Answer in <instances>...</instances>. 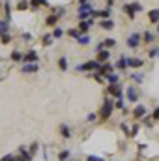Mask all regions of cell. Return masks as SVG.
I'll return each instance as SVG.
<instances>
[{
  "instance_id": "3957f363",
  "label": "cell",
  "mask_w": 159,
  "mask_h": 161,
  "mask_svg": "<svg viewBox=\"0 0 159 161\" xmlns=\"http://www.w3.org/2000/svg\"><path fill=\"white\" fill-rule=\"evenodd\" d=\"M94 25V19L92 17H88V19H84V21H80L79 26H77V30H79L80 34H88V30H90V26Z\"/></svg>"
},
{
  "instance_id": "8d00e7d4",
  "label": "cell",
  "mask_w": 159,
  "mask_h": 161,
  "mask_svg": "<svg viewBox=\"0 0 159 161\" xmlns=\"http://www.w3.org/2000/svg\"><path fill=\"white\" fill-rule=\"evenodd\" d=\"M23 40L25 41H32V34H30V32H25V34H23Z\"/></svg>"
},
{
  "instance_id": "5bb4252c",
  "label": "cell",
  "mask_w": 159,
  "mask_h": 161,
  "mask_svg": "<svg viewBox=\"0 0 159 161\" xmlns=\"http://www.w3.org/2000/svg\"><path fill=\"white\" fill-rule=\"evenodd\" d=\"M127 99H129V101H137V99H139L137 90H135L133 86H129V88H127Z\"/></svg>"
},
{
  "instance_id": "d6a6232c",
  "label": "cell",
  "mask_w": 159,
  "mask_h": 161,
  "mask_svg": "<svg viewBox=\"0 0 159 161\" xmlns=\"http://www.w3.org/2000/svg\"><path fill=\"white\" fill-rule=\"evenodd\" d=\"M150 56H152V58H159V47H156V49L150 51Z\"/></svg>"
},
{
  "instance_id": "d590c367",
  "label": "cell",
  "mask_w": 159,
  "mask_h": 161,
  "mask_svg": "<svg viewBox=\"0 0 159 161\" xmlns=\"http://www.w3.org/2000/svg\"><path fill=\"white\" fill-rule=\"evenodd\" d=\"M17 8H19V9H26V8H28V2H26V0H23V2H19V6H17Z\"/></svg>"
},
{
  "instance_id": "1f68e13d",
  "label": "cell",
  "mask_w": 159,
  "mask_h": 161,
  "mask_svg": "<svg viewBox=\"0 0 159 161\" xmlns=\"http://www.w3.org/2000/svg\"><path fill=\"white\" fill-rule=\"evenodd\" d=\"M129 6H131V9H133L135 13H137V11H142V6H140L139 2H133V4H129Z\"/></svg>"
},
{
  "instance_id": "8992f818",
  "label": "cell",
  "mask_w": 159,
  "mask_h": 161,
  "mask_svg": "<svg viewBox=\"0 0 159 161\" xmlns=\"http://www.w3.org/2000/svg\"><path fill=\"white\" fill-rule=\"evenodd\" d=\"M23 60H25L26 64H36V60H38V53H36V51H28V53L23 56Z\"/></svg>"
},
{
  "instance_id": "ab89813d",
  "label": "cell",
  "mask_w": 159,
  "mask_h": 161,
  "mask_svg": "<svg viewBox=\"0 0 159 161\" xmlns=\"http://www.w3.org/2000/svg\"><path fill=\"white\" fill-rule=\"evenodd\" d=\"M116 109H123V103H122V99L116 101Z\"/></svg>"
},
{
  "instance_id": "83f0119b",
  "label": "cell",
  "mask_w": 159,
  "mask_h": 161,
  "mask_svg": "<svg viewBox=\"0 0 159 161\" xmlns=\"http://www.w3.org/2000/svg\"><path fill=\"white\" fill-rule=\"evenodd\" d=\"M142 40L146 41V43H152V41H154V34H152V32H144V34H142Z\"/></svg>"
},
{
  "instance_id": "9c48e42d",
  "label": "cell",
  "mask_w": 159,
  "mask_h": 161,
  "mask_svg": "<svg viewBox=\"0 0 159 161\" xmlns=\"http://www.w3.org/2000/svg\"><path fill=\"white\" fill-rule=\"evenodd\" d=\"M99 26H101L103 30H112V28H114V21H112V19H105V21L99 23Z\"/></svg>"
},
{
  "instance_id": "ffe728a7",
  "label": "cell",
  "mask_w": 159,
  "mask_h": 161,
  "mask_svg": "<svg viewBox=\"0 0 159 161\" xmlns=\"http://www.w3.org/2000/svg\"><path fill=\"white\" fill-rule=\"evenodd\" d=\"M56 21H58V15H49V17L45 19V23H47L49 26H54V25H56Z\"/></svg>"
},
{
  "instance_id": "603a6c76",
  "label": "cell",
  "mask_w": 159,
  "mask_h": 161,
  "mask_svg": "<svg viewBox=\"0 0 159 161\" xmlns=\"http://www.w3.org/2000/svg\"><path fill=\"white\" fill-rule=\"evenodd\" d=\"M69 156H71V152H69V150H64V152H60V154H58V159H60V161H68V159H69Z\"/></svg>"
},
{
  "instance_id": "7402d4cb",
  "label": "cell",
  "mask_w": 159,
  "mask_h": 161,
  "mask_svg": "<svg viewBox=\"0 0 159 161\" xmlns=\"http://www.w3.org/2000/svg\"><path fill=\"white\" fill-rule=\"evenodd\" d=\"M60 133H62L66 139H69V137H71V133H69V127H68L66 124H62V125H60Z\"/></svg>"
},
{
  "instance_id": "277c9868",
  "label": "cell",
  "mask_w": 159,
  "mask_h": 161,
  "mask_svg": "<svg viewBox=\"0 0 159 161\" xmlns=\"http://www.w3.org/2000/svg\"><path fill=\"white\" fill-rule=\"evenodd\" d=\"M111 113H112V103H111L109 99H105V105L101 107V111H99V116H101L103 120H107V118L111 116Z\"/></svg>"
},
{
  "instance_id": "d6986e66",
  "label": "cell",
  "mask_w": 159,
  "mask_h": 161,
  "mask_svg": "<svg viewBox=\"0 0 159 161\" xmlns=\"http://www.w3.org/2000/svg\"><path fill=\"white\" fill-rule=\"evenodd\" d=\"M114 66H116L118 69H125V68H127V60H125V56H122V58H120Z\"/></svg>"
},
{
  "instance_id": "6da1fadb",
  "label": "cell",
  "mask_w": 159,
  "mask_h": 161,
  "mask_svg": "<svg viewBox=\"0 0 159 161\" xmlns=\"http://www.w3.org/2000/svg\"><path fill=\"white\" fill-rule=\"evenodd\" d=\"M92 15H94V8H92V4H90V2L80 4L79 6V19L80 21H84V19H88V17H92Z\"/></svg>"
},
{
  "instance_id": "e575fe53",
  "label": "cell",
  "mask_w": 159,
  "mask_h": 161,
  "mask_svg": "<svg viewBox=\"0 0 159 161\" xmlns=\"http://www.w3.org/2000/svg\"><path fill=\"white\" fill-rule=\"evenodd\" d=\"M11 41V36L9 34H2V43H9Z\"/></svg>"
},
{
  "instance_id": "f1b7e54d",
  "label": "cell",
  "mask_w": 159,
  "mask_h": 161,
  "mask_svg": "<svg viewBox=\"0 0 159 161\" xmlns=\"http://www.w3.org/2000/svg\"><path fill=\"white\" fill-rule=\"evenodd\" d=\"M11 60H23V53L21 51H13L11 53Z\"/></svg>"
},
{
  "instance_id": "7c38bea8",
  "label": "cell",
  "mask_w": 159,
  "mask_h": 161,
  "mask_svg": "<svg viewBox=\"0 0 159 161\" xmlns=\"http://www.w3.org/2000/svg\"><path fill=\"white\" fill-rule=\"evenodd\" d=\"M144 114H146V107L137 105V107H135V111H133V116H135V118H140V116H144Z\"/></svg>"
},
{
  "instance_id": "cb8c5ba5",
  "label": "cell",
  "mask_w": 159,
  "mask_h": 161,
  "mask_svg": "<svg viewBox=\"0 0 159 161\" xmlns=\"http://www.w3.org/2000/svg\"><path fill=\"white\" fill-rule=\"evenodd\" d=\"M123 9H125V13H127V17H129V19L133 21V19H135V11L131 9V6H129V4H125V6H123Z\"/></svg>"
},
{
  "instance_id": "836d02e7",
  "label": "cell",
  "mask_w": 159,
  "mask_h": 161,
  "mask_svg": "<svg viewBox=\"0 0 159 161\" xmlns=\"http://www.w3.org/2000/svg\"><path fill=\"white\" fill-rule=\"evenodd\" d=\"M0 161H21L19 158H15V156H6V158H2Z\"/></svg>"
},
{
  "instance_id": "d4e9b609",
  "label": "cell",
  "mask_w": 159,
  "mask_h": 161,
  "mask_svg": "<svg viewBox=\"0 0 159 161\" xmlns=\"http://www.w3.org/2000/svg\"><path fill=\"white\" fill-rule=\"evenodd\" d=\"M58 68H60L62 71H66V69H68V58H64V56H62V58L58 60Z\"/></svg>"
},
{
  "instance_id": "5b68a950",
  "label": "cell",
  "mask_w": 159,
  "mask_h": 161,
  "mask_svg": "<svg viewBox=\"0 0 159 161\" xmlns=\"http://www.w3.org/2000/svg\"><path fill=\"white\" fill-rule=\"evenodd\" d=\"M139 43H140V34H137V32H133V34L127 38V47H131V49L139 47Z\"/></svg>"
},
{
  "instance_id": "f546056e",
  "label": "cell",
  "mask_w": 159,
  "mask_h": 161,
  "mask_svg": "<svg viewBox=\"0 0 159 161\" xmlns=\"http://www.w3.org/2000/svg\"><path fill=\"white\" fill-rule=\"evenodd\" d=\"M41 43H43V45H51V43H52V36H51V34H45L43 40H41Z\"/></svg>"
},
{
  "instance_id": "4fadbf2b",
  "label": "cell",
  "mask_w": 159,
  "mask_h": 161,
  "mask_svg": "<svg viewBox=\"0 0 159 161\" xmlns=\"http://www.w3.org/2000/svg\"><path fill=\"white\" fill-rule=\"evenodd\" d=\"M148 19H150V23H159V9H150Z\"/></svg>"
},
{
  "instance_id": "4dcf8cb0",
  "label": "cell",
  "mask_w": 159,
  "mask_h": 161,
  "mask_svg": "<svg viewBox=\"0 0 159 161\" xmlns=\"http://www.w3.org/2000/svg\"><path fill=\"white\" fill-rule=\"evenodd\" d=\"M142 79H144L142 73H133V75H131V80H135V82H142Z\"/></svg>"
},
{
  "instance_id": "7a4b0ae2",
  "label": "cell",
  "mask_w": 159,
  "mask_h": 161,
  "mask_svg": "<svg viewBox=\"0 0 159 161\" xmlns=\"http://www.w3.org/2000/svg\"><path fill=\"white\" fill-rule=\"evenodd\" d=\"M99 62H96V60H90V62H84V64H79V66H75V69L77 71H94V69H99Z\"/></svg>"
},
{
  "instance_id": "4316f807",
  "label": "cell",
  "mask_w": 159,
  "mask_h": 161,
  "mask_svg": "<svg viewBox=\"0 0 159 161\" xmlns=\"http://www.w3.org/2000/svg\"><path fill=\"white\" fill-rule=\"evenodd\" d=\"M68 36H69V38H73V40H77V38L80 36V32L77 30V28H69V30H68Z\"/></svg>"
},
{
  "instance_id": "8fae6325",
  "label": "cell",
  "mask_w": 159,
  "mask_h": 161,
  "mask_svg": "<svg viewBox=\"0 0 159 161\" xmlns=\"http://www.w3.org/2000/svg\"><path fill=\"white\" fill-rule=\"evenodd\" d=\"M38 69H40L38 64H26V66H23V73H36Z\"/></svg>"
},
{
  "instance_id": "ac0fdd59",
  "label": "cell",
  "mask_w": 159,
  "mask_h": 161,
  "mask_svg": "<svg viewBox=\"0 0 159 161\" xmlns=\"http://www.w3.org/2000/svg\"><path fill=\"white\" fill-rule=\"evenodd\" d=\"M8 26H9V21H8V19L0 21V36H2V34H8Z\"/></svg>"
},
{
  "instance_id": "9a60e30c",
  "label": "cell",
  "mask_w": 159,
  "mask_h": 161,
  "mask_svg": "<svg viewBox=\"0 0 159 161\" xmlns=\"http://www.w3.org/2000/svg\"><path fill=\"white\" fill-rule=\"evenodd\" d=\"M40 6H49V2H47V0H32V2H30V8H32V9H36V8H40Z\"/></svg>"
},
{
  "instance_id": "52a82bcc",
  "label": "cell",
  "mask_w": 159,
  "mask_h": 161,
  "mask_svg": "<svg viewBox=\"0 0 159 161\" xmlns=\"http://www.w3.org/2000/svg\"><path fill=\"white\" fill-rule=\"evenodd\" d=\"M107 90H109V94H112V96H114V97H118V99H122V96H123V94H122L120 84H111Z\"/></svg>"
},
{
  "instance_id": "484cf974",
  "label": "cell",
  "mask_w": 159,
  "mask_h": 161,
  "mask_svg": "<svg viewBox=\"0 0 159 161\" xmlns=\"http://www.w3.org/2000/svg\"><path fill=\"white\" fill-rule=\"evenodd\" d=\"M114 45H116V40H111V38L101 41V47H114Z\"/></svg>"
},
{
  "instance_id": "2e32d148",
  "label": "cell",
  "mask_w": 159,
  "mask_h": 161,
  "mask_svg": "<svg viewBox=\"0 0 159 161\" xmlns=\"http://www.w3.org/2000/svg\"><path fill=\"white\" fill-rule=\"evenodd\" d=\"M105 77L109 79V82H111V84H120V77L116 75V73H107Z\"/></svg>"
},
{
  "instance_id": "e0dca14e",
  "label": "cell",
  "mask_w": 159,
  "mask_h": 161,
  "mask_svg": "<svg viewBox=\"0 0 159 161\" xmlns=\"http://www.w3.org/2000/svg\"><path fill=\"white\" fill-rule=\"evenodd\" d=\"M77 41H79L80 45H88V43H90V41H92V38H90V36H88V34H80L79 38H77Z\"/></svg>"
},
{
  "instance_id": "f35d334b",
  "label": "cell",
  "mask_w": 159,
  "mask_h": 161,
  "mask_svg": "<svg viewBox=\"0 0 159 161\" xmlns=\"http://www.w3.org/2000/svg\"><path fill=\"white\" fill-rule=\"evenodd\" d=\"M154 120H159V107L154 111Z\"/></svg>"
},
{
  "instance_id": "ba28073f",
  "label": "cell",
  "mask_w": 159,
  "mask_h": 161,
  "mask_svg": "<svg viewBox=\"0 0 159 161\" xmlns=\"http://www.w3.org/2000/svg\"><path fill=\"white\" fill-rule=\"evenodd\" d=\"M125 60H127V66L129 68H135V69L144 64V60H140V58H125Z\"/></svg>"
},
{
  "instance_id": "74e56055",
  "label": "cell",
  "mask_w": 159,
  "mask_h": 161,
  "mask_svg": "<svg viewBox=\"0 0 159 161\" xmlns=\"http://www.w3.org/2000/svg\"><path fill=\"white\" fill-rule=\"evenodd\" d=\"M144 124H146L148 127H152V124H154V122H152V118H148V116H146V118H144Z\"/></svg>"
},
{
  "instance_id": "30bf717a",
  "label": "cell",
  "mask_w": 159,
  "mask_h": 161,
  "mask_svg": "<svg viewBox=\"0 0 159 161\" xmlns=\"http://www.w3.org/2000/svg\"><path fill=\"white\" fill-rule=\"evenodd\" d=\"M109 56H111L109 51H105V49H103V51H97V62H99V64H101V62H107Z\"/></svg>"
},
{
  "instance_id": "44dd1931",
  "label": "cell",
  "mask_w": 159,
  "mask_h": 161,
  "mask_svg": "<svg viewBox=\"0 0 159 161\" xmlns=\"http://www.w3.org/2000/svg\"><path fill=\"white\" fill-rule=\"evenodd\" d=\"M51 36H52V40H60V38H62V36H64V30H62V28H58V26H56V28H54V32H52V34H51Z\"/></svg>"
}]
</instances>
